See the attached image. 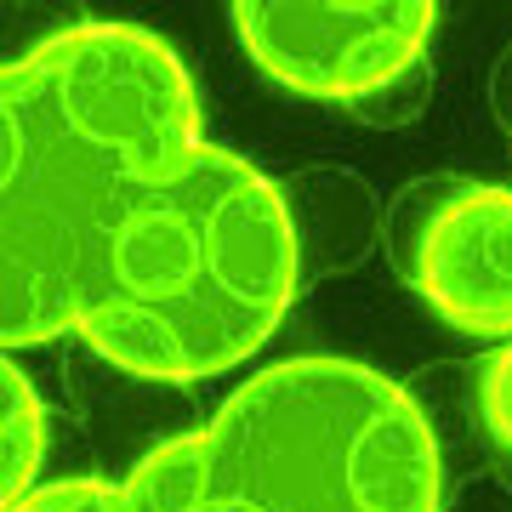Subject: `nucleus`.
I'll return each mask as SVG.
<instances>
[{"label":"nucleus","instance_id":"obj_1","mask_svg":"<svg viewBox=\"0 0 512 512\" xmlns=\"http://www.w3.org/2000/svg\"><path fill=\"white\" fill-rule=\"evenodd\" d=\"M205 143L183 57L137 23H74L0 80V336H69L97 245Z\"/></svg>","mask_w":512,"mask_h":512},{"label":"nucleus","instance_id":"obj_8","mask_svg":"<svg viewBox=\"0 0 512 512\" xmlns=\"http://www.w3.org/2000/svg\"><path fill=\"white\" fill-rule=\"evenodd\" d=\"M6 512H148L137 501L126 478L109 484V478H63V484H40L35 495H23L18 507Z\"/></svg>","mask_w":512,"mask_h":512},{"label":"nucleus","instance_id":"obj_6","mask_svg":"<svg viewBox=\"0 0 512 512\" xmlns=\"http://www.w3.org/2000/svg\"><path fill=\"white\" fill-rule=\"evenodd\" d=\"M126 484L137 490L148 512H239L228 495H217L200 478V456H194V433L160 444L154 456H143L126 473Z\"/></svg>","mask_w":512,"mask_h":512},{"label":"nucleus","instance_id":"obj_2","mask_svg":"<svg viewBox=\"0 0 512 512\" xmlns=\"http://www.w3.org/2000/svg\"><path fill=\"white\" fill-rule=\"evenodd\" d=\"M296 274L279 188L234 148L200 143L103 234L74 330L126 376L205 382L274 336Z\"/></svg>","mask_w":512,"mask_h":512},{"label":"nucleus","instance_id":"obj_5","mask_svg":"<svg viewBox=\"0 0 512 512\" xmlns=\"http://www.w3.org/2000/svg\"><path fill=\"white\" fill-rule=\"evenodd\" d=\"M410 188L393 205V256L421 302L467 336H512V188Z\"/></svg>","mask_w":512,"mask_h":512},{"label":"nucleus","instance_id":"obj_4","mask_svg":"<svg viewBox=\"0 0 512 512\" xmlns=\"http://www.w3.org/2000/svg\"><path fill=\"white\" fill-rule=\"evenodd\" d=\"M239 46L285 92L359 103L416 74L433 40V0H239L228 6Z\"/></svg>","mask_w":512,"mask_h":512},{"label":"nucleus","instance_id":"obj_3","mask_svg":"<svg viewBox=\"0 0 512 512\" xmlns=\"http://www.w3.org/2000/svg\"><path fill=\"white\" fill-rule=\"evenodd\" d=\"M200 478L239 512H439V439L416 399L353 359L256 370L194 433Z\"/></svg>","mask_w":512,"mask_h":512},{"label":"nucleus","instance_id":"obj_9","mask_svg":"<svg viewBox=\"0 0 512 512\" xmlns=\"http://www.w3.org/2000/svg\"><path fill=\"white\" fill-rule=\"evenodd\" d=\"M478 399H484V421H490V433L512 450V342H507V348H495L490 359H484Z\"/></svg>","mask_w":512,"mask_h":512},{"label":"nucleus","instance_id":"obj_7","mask_svg":"<svg viewBox=\"0 0 512 512\" xmlns=\"http://www.w3.org/2000/svg\"><path fill=\"white\" fill-rule=\"evenodd\" d=\"M0 410H6V478H0V495L6 507H18L23 495H35L40 484V456H46V410H40L35 382L18 370V359L0 365Z\"/></svg>","mask_w":512,"mask_h":512}]
</instances>
